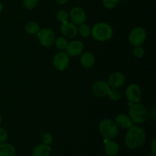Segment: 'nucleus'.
<instances>
[{
    "label": "nucleus",
    "mask_w": 156,
    "mask_h": 156,
    "mask_svg": "<svg viewBox=\"0 0 156 156\" xmlns=\"http://www.w3.org/2000/svg\"><path fill=\"white\" fill-rule=\"evenodd\" d=\"M16 150L13 145L9 143H0V156H15Z\"/></svg>",
    "instance_id": "nucleus-18"
},
{
    "label": "nucleus",
    "mask_w": 156,
    "mask_h": 156,
    "mask_svg": "<svg viewBox=\"0 0 156 156\" xmlns=\"http://www.w3.org/2000/svg\"><path fill=\"white\" fill-rule=\"evenodd\" d=\"M69 14L71 21L76 25H81L86 21V13L82 7L75 6Z\"/></svg>",
    "instance_id": "nucleus-9"
},
{
    "label": "nucleus",
    "mask_w": 156,
    "mask_h": 156,
    "mask_svg": "<svg viewBox=\"0 0 156 156\" xmlns=\"http://www.w3.org/2000/svg\"><path fill=\"white\" fill-rule=\"evenodd\" d=\"M105 156H108V155H105Z\"/></svg>",
    "instance_id": "nucleus-34"
},
{
    "label": "nucleus",
    "mask_w": 156,
    "mask_h": 156,
    "mask_svg": "<svg viewBox=\"0 0 156 156\" xmlns=\"http://www.w3.org/2000/svg\"><path fill=\"white\" fill-rule=\"evenodd\" d=\"M120 0H102V3L105 9H113L118 5Z\"/></svg>",
    "instance_id": "nucleus-24"
},
{
    "label": "nucleus",
    "mask_w": 156,
    "mask_h": 156,
    "mask_svg": "<svg viewBox=\"0 0 156 156\" xmlns=\"http://www.w3.org/2000/svg\"><path fill=\"white\" fill-rule=\"evenodd\" d=\"M126 98L130 103H139L142 100V90L136 83L129 84L125 91Z\"/></svg>",
    "instance_id": "nucleus-8"
},
{
    "label": "nucleus",
    "mask_w": 156,
    "mask_h": 156,
    "mask_svg": "<svg viewBox=\"0 0 156 156\" xmlns=\"http://www.w3.org/2000/svg\"><path fill=\"white\" fill-rule=\"evenodd\" d=\"M126 82V76L120 72H114L110 75L108 78V85L111 88H120Z\"/></svg>",
    "instance_id": "nucleus-12"
},
{
    "label": "nucleus",
    "mask_w": 156,
    "mask_h": 156,
    "mask_svg": "<svg viewBox=\"0 0 156 156\" xmlns=\"http://www.w3.org/2000/svg\"><path fill=\"white\" fill-rule=\"evenodd\" d=\"M68 44H69L68 40H67L66 37H65L63 36L59 37L56 38L54 41V44L55 46H56V49L60 50H66Z\"/></svg>",
    "instance_id": "nucleus-21"
},
{
    "label": "nucleus",
    "mask_w": 156,
    "mask_h": 156,
    "mask_svg": "<svg viewBox=\"0 0 156 156\" xmlns=\"http://www.w3.org/2000/svg\"><path fill=\"white\" fill-rule=\"evenodd\" d=\"M133 53L134 56L138 59H141L143 57L145 54V50L142 46H137V47H134L133 50Z\"/></svg>",
    "instance_id": "nucleus-27"
},
{
    "label": "nucleus",
    "mask_w": 156,
    "mask_h": 156,
    "mask_svg": "<svg viewBox=\"0 0 156 156\" xmlns=\"http://www.w3.org/2000/svg\"><path fill=\"white\" fill-rule=\"evenodd\" d=\"M112 27L107 22H98L91 28V35L94 40L101 42L109 41L113 36Z\"/></svg>",
    "instance_id": "nucleus-2"
},
{
    "label": "nucleus",
    "mask_w": 156,
    "mask_h": 156,
    "mask_svg": "<svg viewBox=\"0 0 156 156\" xmlns=\"http://www.w3.org/2000/svg\"><path fill=\"white\" fill-rule=\"evenodd\" d=\"M69 2V0H56V2L59 5H65Z\"/></svg>",
    "instance_id": "nucleus-30"
},
{
    "label": "nucleus",
    "mask_w": 156,
    "mask_h": 156,
    "mask_svg": "<svg viewBox=\"0 0 156 156\" xmlns=\"http://www.w3.org/2000/svg\"><path fill=\"white\" fill-rule=\"evenodd\" d=\"M98 130L101 135L105 140H114L118 136L119 128L114 120L110 118H105L98 124Z\"/></svg>",
    "instance_id": "nucleus-3"
},
{
    "label": "nucleus",
    "mask_w": 156,
    "mask_h": 156,
    "mask_svg": "<svg viewBox=\"0 0 156 156\" xmlns=\"http://www.w3.org/2000/svg\"><path fill=\"white\" fill-rule=\"evenodd\" d=\"M56 18H57V20L61 24L66 22L69 19V14L65 9H59L56 12Z\"/></svg>",
    "instance_id": "nucleus-23"
},
{
    "label": "nucleus",
    "mask_w": 156,
    "mask_h": 156,
    "mask_svg": "<svg viewBox=\"0 0 156 156\" xmlns=\"http://www.w3.org/2000/svg\"><path fill=\"white\" fill-rule=\"evenodd\" d=\"M41 140L43 144L47 145V146H50L53 143V136H51V134L48 133H44L41 134Z\"/></svg>",
    "instance_id": "nucleus-25"
},
{
    "label": "nucleus",
    "mask_w": 156,
    "mask_h": 156,
    "mask_svg": "<svg viewBox=\"0 0 156 156\" xmlns=\"http://www.w3.org/2000/svg\"><path fill=\"white\" fill-rule=\"evenodd\" d=\"M84 50V44L79 40H73L69 42L66 48V53L72 57L80 56Z\"/></svg>",
    "instance_id": "nucleus-10"
},
{
    "label": "nucleus",
    "mask_w": 156,
    "mask_h": 156,
    "mask_svg": "<svg viewBox=\"0 0 156 156\" xmlns=\"http://www.w3.org/2000/svg\"><path fill=\"white\" fill-rule=\"evenodd\" d=\"M146 140V131L140 126L133 125L126 133L124 143L128 149H136L143 146Z\"/></svg>",
    "instance_id": "nucleus-1"
},
{
    "label": "nucleus",
    "mask_w": 156,
    "mask_h": 156,
    "mask_svg": "<svg viewBox=\"0 0 156 156\" xmlns=\"http://www.w3.org/2000/svg\"><path fill=\"white\" fill-rule=\"evenodd\" d=\"M2 9H3V5H2V3L0 2V14L2 13Z\"/></svg>",
    "instance_id": "nucleus-31"
},
{
    "label": "nucleus",
    "mask_w": 156,
    "mask_h": 156,
    "mask_svg": "<svg viewBox=\"0 0 156 156\" xmlns=\"http://www.w3.org/2000/svg\"><path fill=\"white\" fill-rule=\"evenodd\" d=\"M129 116L133 123L141 124L145 123L149 117V111L141 103L132 104L129 109Z\"/></svg>",
    "instance_id": "nucleus-4"
},
{
    "label": "nucleus",
    "mask_w": 156,
    "mask_h": 156,
    "mask_svg": "<svg viewBox=\"0 0 156 156\" xmlns=\"http://www.w3.org/2000/svg\"><path fill=\"white\" fill-rule=\"evenodd\" d=\"M151 150L152 153L156 155V138H153L151 143Z\"/></svg>",
    "instance_id": "nucleus-29"
},
{
    "label": "nucleus",
    "mask_w": 156,
    "mask_h": 156,
    "mask_svg": "<svg viewBox=\"0 0 156 156\" xmlns=\"http://www.w3.org/2000/svg\"><path fill=\"white\" fill-rule=\"evenodd\" d=\"M37 38L40 44L45 47H50L54 44L55 39V33L52 29L48 28V27H44V28H41L37 34Z\"/></svg>",
    "instance_id": "nucleus-6"
},
{
    "label": "nucleus",
    "mask_w": 156,
    "mask_h": 156,
    "mask_svg": "<svg viewBox=\"0 0 156 156\" xmlns=\"http://www.w3.org/2000/svg\"><path fill=\"white\" fill-rule=\"evenodd\" d=\"M8 136L9 135H8V132L6 131V129L0 126V143L5 142L7 140Z\"/></svg>",
    "instance_id": "nucleus-28"
},
{
    "label": "nucleus",
    "mask_w": 156,
    "mask_h": 156,
    "mask_svg": "<svg viewBox=\"0 0 156 156\" xmlns=\"http://www.w3.org/2000/svg\"><path fill=\"white\" fill-rule=\"evenodd\" d=\"M52 148L45 144L37 145L33 149L31 156H50Z\"/></svg>",
    "instance_id": "nucleus-17"
},
{
    "label": "nucleus",
    "mask_w": 156,
    "mask_h": 156,
    "mask_svg": "<svg viewBox=\"0 0 156 156\" xmlns=\"http://www.w3.org/2000/svg\"><path fill=\"white\" fill-rule=\"evenodd\" d=\"M118 143L113 140H106L105 144V152L108 156H116L119 152Z\"/></svg>",
    "instance_id": "nucleus-16"
},
{
    "label": "nucleus",
    "mask_w": 156,
    "mask_h": 156,
    "mask_svg": "<svg viewBox=\"0 0 156 156\" xmlns=\"http://www.w3.org/2000/svg\"><path fill=\"white\" fill-rule=\"evenodd\" d=\"M39 0H24L23 1V5L25 7V9L28 10H32L37 7Z\"/></svg>",
    "instance_id": "nucleus-26"
},
{
    "label": "nucleus",
    "mask_w": 156,
    "mask_h": 156,
    "mask_svg": "<svg viewBox=\"0 0 156 156\" xmlns=\"http://www.w3.org/2000/svg\"><path fill=\"white\" fill-rule=\"evenodd\" d=\"M81 65L85 69L91 68L95 63V56L91 52H83L81 54L80 58Z\"/></svg>",
    "instance_id": "nucleus-15"
},
{
    "label": "nucleus",
    "mask_w": 156,
    "mask_h": 156,
    "mask_svg": "<svg viewBox=\"0 0 156 156\" xmlns=\"http://www.w3.org/2000/svg\"><path fill=\"white\" fill-rule=\"evenodd\" d=\"M111 87L105 81L100 80L94 82L92 85V92L96 97L104 98L108 95Z\"/></svg>",
    "instance_id": "nucleus-11"
},
{
    "label": "nucleus",
    "mask_w": 156,
    "mask_h": 156,
    "mask_svg": "<svg viewBox=\"0 0 156 156\" xmlns=\"http://www.w3.org/2000/svg\"><path fill=\"white\" fill-rule=\"evenodd\" d=\"M107 96H108V98L111 101H120L121 99L122 93L119 90V88H111V89L108 91V95Z\"/></svg>",
    "instance_id": "nucleus-20"
},
{
    "label": "nucleus",
    "mask_w": 156,
    "mask_h": 156,
    "mask_svg": "<svg viewBox=\"0 0 156 156\" xmlns=\"http://www.w3.org/2000/svg\"><path fill=\"white\" fill-rule=\"evenodd\" d=\"M115 123L118 128L120 129H129L131 126L133 125V122L132 121L131 118L129 115H126L124 114H120L116 117Z\"/></svg>",
    "instance_id": "nucleus-14"
},
{
    "label": "nucleus",
    "mask_w": 156,
    "mask_h": 156,
    "mask_svg": "<svg viewBox=\"0 0 156 156\" xmlns=\"http://www.w3.org/2000/svg\"><path fill=\"white\" fill-rule=\"evenodd\" d=\"M60 31L63 37L66 38H74L78 34L77 25L73 24L72 21H66L61 24Z\"/></svg>",
    "instance_id": "nucleus-13"
},
{
    "label": "nucleus",
    "mask_w": 156,
    "mask_h": 156,
    "mask_svg": "<svg viewBox=\"0 0 156 156\" xmlns=\"http://www.w3.org/2000/svg\"><path fill=\"white\" fill-rule=\"evenodd\" d=\"M2 118L1 115H0V125L2 124Z\"/></svg>",
    "instance_id": "nucleus-33"
},
{
    "label": "nucleus",
    "mask_w": 156,
    "mask_h": 156,
    "mask_svg": "<svg viewBox=\"0 0 156 156\" xmlns=\"http://www.w3.org/2000/svg\"><path fill=\"white\" fill-rule=\"evenodd\" d=\"M146 39V31L144 27H135L131 30L129 34V41L133 47L142 46Z\"/></svg>",
    "instance_id": "nucleus-5"
},
{
    "label": "nucleus",
    "mask_w": 156,
    "mask_h": 156,
    "mask_svg": "<svg viewBox=\"0 0 156 156\" xmlns=\"http://www.w3.org/2000/svg\"><path fill=\"white\" fill-rule=\"evenodd\" d=\"M24 29H25V31L29 34H37L41 30V27L37 22L30 21L25 24Z\"/></svg>",
    "instance_id": "nucleus-19"
},
{
    "label": "nucleus",
    "mask_w": 156,
    "mask_h": 156,
    "mask_svg": "<svg viewBox=\"0 0 156 156\" xmlns=\"http://www.w3.org/2000/svg\"><path fill=\"white\" fill-rule=\"evenodd\" d=\"M78 34H79L82 37H88L91 35V27L88 24L84 23L79 25V27L78 28Z\"/></svg>",
    "instance_id": "nucleus-22"
},
{
    "label": "nucleus",
    "mask_w": 156,
    "mask_h": 156,
    "mask_svg": "<svg viewBox=\"0 0 156 156\" xmlns=\"http://www.w3.org/2000/svg\"><path fill=\"white\" fill-rule=\"evenodd\" d=\"M69 56L66 52L60 51L54 55L53 59V65L58 71H64L69 65Z\"/></svg>",
    "instance_id": "nucleus-7"
},
{
    "label": "nucleus",
    "mask_w": 156,
    "mask_h": 156,
    "mask_svg": "<svg viewBox=\"0 0 156 156\" xmlns=\"http://www.w3.org/2000/svg\"><path fill=\"white\" fill-rule=\"evenodd\" d=\"M146 156H156V155L155 154H154V153H149V154H147V155H146Z\"/></svg>",
    "instance_id": "nucleus-32"
}]
</instances>
